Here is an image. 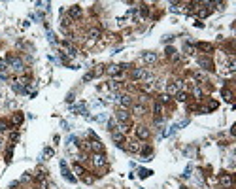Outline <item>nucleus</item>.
<instances>
[{
	"label": "nucleus",
	"instance_id": "nucleus-36",
	"mask_svg": "<svg viewBox=\"0 0 236 189\" xmlns=\"http://www.w3.org/2000/svg\"><path fill=\"white\" fill-rule=\"evenodd\" d=\"M215 108H217V102H215V100H212V102H210V106H208V110H215ZM208 110H206V112H208Z\"/></svg>",
	"mask_w": 236,
	"mask_h": 189
},
{
	"label": "nucleus",
	"instance_id": "nucleus-4",
	"mask_svg": "<svg viewBox=\"0 0 236 189\" xmlns=\"http://www.w3.org/2000/svg\"><path fill=\"white\" fill-rule=\"evenodd\" d=\"M81 15H83V9L80 8V6H70V9H68V17L70 19H81Z\"/></svg>",
	"mask_w": 236,
	"mask_h": 189
},
{
	"label": "nucleus",
	"instance_id": "nucleus-17",
	"mask_svg": "<svg viewBox=\"0 0 236 189\" xmlns=\"http://www.w3.org/2000/svg\"><path fill=\"white\" fill-rule=\"evenodd\" d=\"M111 138L117 144H125V134H123V132H111Z\"/></svg>",
	"mask_w": 236,
	"mask_h": 189
},
{
	"label": "nucleus",
	"instance_id": "nucleus-5",
	"mask_svg": "<svg viewBox=\"0 0 236 189\" xmlns=\"http://www.w3.org/2000/svg\"><path fill=\"white\" fill-rule=\"evenodd\" d=\"M115 117H117L119 123H129V121H130V114L127 112V110H123V108L115 112Z\"/></svg>",
	"mask_w": 236,
	"mask_h": 189
},
{
	"label": "nucleus",
	"instance_id": "nucleus-7",
	"mask_svg": "<svg viewBox=\"0 0 236 189\" xmlns=\"http://www.w3.org/2000/svg\"><path fill=\"white\" fill-rule=\"evenodd\" d=\"M136 136H138L140 140H148V138L151 136V132H149V129H148V127L140 125V127H136Z\"/></svg>",
	"mask_w": 236,
	"mask_h": 189
},
{
	"label": "nucleus",
	"instance_id": "nucleus-9",
	"mask_svg": "<svg viewBox=\"0 0 236 189\" xmlns=\"http://www.w3.org/2000/svg\"><path fill=\"white\" fill-rule=\"evenodd\" d=\"M219 183H221L225 189H230V187H232V178H230V174H221V176H219Z\"/></svg>",
	"mask_w": 236,
	"mask_h": 189
},
{
	"label": "nucleus",
	"instance_id": "nucleus-31",
	"mask_svg": "<svg viewBox=\"0 0 236 189\" xmlns=\"http://www.w3.org/2000/svg\"><path fill=\"white\" fill-rule=\"evenodd\" d=\"M138 174H140V178H148V176H151V170H140Z\"/></svg>",
	"mask_w": 236,
	"mask_h": 189
},
{
	"label": "nucleus",
	"instance_id": "nucleus-10",
	"mask_svg": "<svg viewBox=\"0 0 236 189\" xmlns=\"http://www.w3.org/2000/svg\"><path fill=\"white\" fill-rule=\"evenodd\" d=\"M89 146H91V149H93L95 153H102V149H104L102 142H100V140H96V138H93L91 142H89Z\"/></svg>",
	"mask_w": 236,
	"mask_h": 189
},
{
	"label": "nucleus",
	"instance_id": "nucleus-23",
	"mask_svg": "<svg viewBox=\"0 0 236 189\" xmlns=\"http://www.w3.org/2000/svg\"><path fill=\"white\" fill-rule=\"evenodd\" d=\"M153 112H155V117H159V115L163 114V106H161V102H157V104H155V108H153Z\"/></svg>",
	"mask_w": 236,
	"mask_h": 189
},
{
	"label": "nucleus",
	"instance_id": "nucleus-39",
	"mask_svg": "<svg viewBox=\"0 0 236 189\" xmlns=\"http://www.w3.org/2000/svg\"><path fill=\"white\" fill-rule=\"evenodd\" d=\"M0 146H2V142H0Z\"/></svg>",
	"mask_w": 236,
	"mask_h": 189
},
{
	"label": "nucleus",
	"instance_id": "nucleus-27",
	"mask_svg": "<svg viewBox=\"0 0 236 189\" xmlns=\"http://www.w3.org/2000/svg\"><path fill=\"white\" fill-rule=\"evenodd\" d=\"M166 55H168V57H172V59H176V57H178L176 51H174V47H168V49H166Z\"/></svg>",
	"mask_w": 236,
	"mask_h": 189
},
{
	"label": "nucleus",
	"instance_id": "nucleus-19",
	"mask_svg": "<svg viewBox=\"0 0 236 189\" xmlns=\"http://www.w3.org/2000/svg\"><path fill=\"white\" fill-rule=\"evenodd\" d=\"M89 38H91V42L98 40L100 38V30L98 28H91V30H89Z\"/></svg>",
	"mask_w": 236,
	"mask_h": 189
},
{
	"label": "nucleus",
	"instance_id": "nucleus-2",
	"mask_svg": "<svg viewBox=\"0 0 236 189\" xmlns=\"http://www.w3.org/2000/svg\"><path fill=\"white\" fill-rule=\"evenodd\" d=\"M117 102L121 104L123 110H127V108L132 106V96L130 95H117Z\"/></svg>",
	"mask_w": 236,
	"mask_h": 189
},
{
	"label": "nucleus",
	"instance_id": "nucleus-30",
	"mask_svg": "<svg viewBox=\"0 0 236 189\" xmlns=\"http://www.w3.org/2000/svg\"><path fill=\"white\" fill-rule=\"evenodd\" d=\"M198 15L200 17H208L210 15V9H198Z\"/></svg>",
	"mask_w": 236,
	"mask_h": 189
},
{
	"label": "nucleus",
	"instance_id": "nucleus-13",
	"mask_svg": "<svg viewBox=\"0 0 236 189\" xmlns=\"http://www.w3.org/2000/svg\"><path fill=\"white\" fill-rule=\"evenodd\" d=\"M198 64L202 66V68H206V70H213V62H212V59H208V57H200V59H198Z\"/></svg>",
	"mask_w": 236,
	"mask_h": 189
},
{
	"label": "nucleus",
	"instance_id": "nucleus-15",
	"mask_svg": "<svg viewBox=\"0 0 236 189\" xmlns=\"http://www.w3.org/2000/svg\"><path fill=\"white\" fill-rule=\"evenodd\" d=\"M23 119H25V115L21 114V112H17V114H13V117H12V123H13L15 127H19L21 123H23Z\"/></svg>",
	"mask_w": 236,
	"mask_h": 189
},
{
	"label": "nucleus",
	"instance_id": "nucleus-22",
	"mask_svg": "<svg viewBox=\"0 0 236 189\" xmlns=\"http://www.w3.org/2000/svg\"><path fill=\"white\" fill-rule=\"evenodd\" d=\"M198 47L202 49V51H212L213 47H212V43H206V42H200L198 43Z\"/></svg>",
	"mask_w": 236,
	"mask_h": 189
},
{
	"label": "nucleus",
	"instance_id": "nucleus-37",
	"mask_svg": "<svg viewBox=\"0 0 236 189\" xmlns=\"http://www.w3.org/2000/svg\"><path fill=\"white\" fill-rule=\"evenodd\" d=\"M140 151H142V155H151V148H144Z\"/></svg>",
	"mask_w": 236,
	"mask_h": 189
},
{
	"label": "nucleus",
	"instance_id": "nucleus-20",
	"mask_svg": "<svg viewBox=\"0 0 236 189\" xmlns=\"http://www.w3.org/2000/svg\"><path fill=\"white\" fill-rule=\"evenodd\" d=\"M74 172H76V174H77V176H81V178H83V176H85V174H87V172H85V170H83V166H81V164H80V163H76V164H74Z\"/></svg>",
	"mask_w": 236,
	"mask_h": 189
},
{
	"label": "nucleus",
	"instance_id": "nucleus-14",
	"mask_svg": "<svg viewBox=\"0 0 236 189\" xmlns=\"http://www.w3.org/2000/svg\"><path fill=\"white\" fill-rule=\"evenodd\" d=\"M106 72H108L110 76H117V74L121 72V66H119V64H110L108 68H106Z\"/></svg>",
	"mask_w": 236,
	"mask_h": 189
},
{
	"label": "nucleus",
	"instance_id": "nucleus-28",
	"mask_svg": "<svg viewBox=\"0 0 236 189\" xmlns=\"http://www.w3.org/2000/svg\"><path fill=\"white\" fill-rule=\"evenodd\" d=\"M195 80H198V81H206V76L202 74V72H197V74H195Z\"/></svg>",
	"mask_w": 236,
	"mask_h": 189
},
{
	"label": "nucleus",
	"instance_id": "nucleus-25",
	"mask_svg": "<svg viewBox=\"0 0 236 189\" xmlns=\"http://www.w3.org/2000/svg\"><path fill=\"white\" fill-rule=\"evenodd\" d=\"M8 129V121L6 119H0V132H4Z\"/></svg>",
	"mask_w": 236,
	"mask_h": 189
},
{
	"label": "nucleus",
	"instance_id": "nucleus-29",
	"mask_svg": "<svg viewBox=\"0 0 236 189\" xmlns=\"http://www.w3.org/2000/svg\"><path fill=\"white\" fill-rule=\"evenodd\" d=\"M93 77H95V72H89V74H85V76H83V81H91Z\"/></svg>",
	"mask_w": 236,
	"mask_h": 189
},
{
	"label": "nucleus",
	"instance_id": "nucleus-21",
	"mask_svg": "<svg viewBox=\"0 0 236 189\" xmlns=\"http://www.w3.org/2000/svg\"><path fill=\"white\" fill-rule=\"evenodd\" d=\"M221 95H223V98H225L227 102H232V93L229 91V89H223V91H221Z\"/></svg>",
	"mask_w": 236,
	"mask_h": 189
},
{
	"label": "nucleus",
	"instance_id": "nucleus-26",
	"mask_svg": "<svg viewBox=\"0 0 236 189\" xmlns=\"http://www.w3.org/2000/svg\"><path fill=\"white\" fill-rule=\"evenodd\" d=\"M193 95H195V98H198V100L202 98V91H200L198 87H195V89H193Z\"/></svg>",
	"mask_w": 236,
	"mask_h": 189
},
{
	"label": "nucleus",
	"instance_id": "nucleus-6",
	"mask_svg": "<svg viewBox=\"0 0 236 189\" xmlns=\"http://www.w3.org/2000/svg\"><path fill=\"white\" fill-rule=\"evenodd\" d=\"M179 87H182V81H170V83L166 85L168 96H170V95H178V93H179Z\"/></svg>",
	"mask_w": 236,
	"mask_h": 189
},
{
	"label": "nucleus",
	"instance_id": "nucleus-12",
	"mask_svg": "<svg viewBox=\"0 0 236 189\" xmlns=\"http://www.w3.org/2000/svg\"><path fill=\"white\" fill-rule=\"evenodd\" d=\"M93 164L95 166H104L106 164V157H104L102 153H95L93 155Z\"/></svg>",
	"mask_w": 236,
	"mask_h": 189
},
{
	"label": "nucleus",
	"instance_id": "nucleus-38",
	"mask_svg": "<svg viewBox=\"0 0 236 189\" xmlns=\"http://www.w3.org/2000/svg\"><path fill=\"white\" fill-rule=\"evenodd\" d=\"M17 138H19V132H13V134H12V140H13V142H15V140H17Z\"/></svg>",
	"mask_w": 236,
	"mask_h": 189
},
{
	"label": "nucleus",
	"instance_id": "nucleus-3",
	"mask_svg": "<svg viewBox=\"0 0 236 189\" xmlns=\"http://www.w3.org/2000/svg\"><path fill=\"white\" fill-rule=\"evenodd\" d=\"M130 77H132V80H145V77H149V74H148V70H144V68H134L130 72Z\"/></svg>",
	"mask_w": 236,
	"mask_h": 189
},
{
	"label": "nucleus",
	"instance_id": "nucleus-32",
	"mask_svg": "<svg viewBox=\"0 0 236 189\" xmlns=\"http://www.w3.org/2000/svg\"><path fill=\"white\" fill-rule=\"evenodd\" d=\"M51 155H53V149H51V148H46V149H43V157H51Z\"/></svg>",
	"mask_w": 236,
	"mask_h": 189
},
{
	"label": "nucleus",
	"instance_id": "nucleus-8",
	"mask_svg": "<svg viewBox=\"0 0 236 189\" xmlns=\"http://www.w3.org/2000/svg\"><path fill=\"white\" fill-rule=\"evenodd\" d=\"M142 61H144L145 64H155V62H157V53H153V51H145V53L142 55Z\"/></svg>",
	"mask_w": 236,
	"mask_h": 189
},
{
	"label": "nucleus",
	"instance_id": "nucleus-11",
	"mask_svg": "<svg viewBox=\"0 0 236 189\" xmlns=\"http://www.w3.org/2000/svg\"><path fill=\"white\" fill-rule=\"evenodd\" d=\"M61 170H62V176H64L68 182H76V178L70 174V170H68V166H66V163H64V161H61Z\"/></svg>",
	"mask_w": 236,
	"mask_h": 189
},
{
	"label": "nucleus",
	"instance_id": "nucleus-16",
	"mask_svg": "<svg viewBox=\"0 0 236 189\" xmlns=\"http://www.w3.org/2000/svg\"><path fill=\"white\" fill-rule=\"evenodd\" d=\"M127 149L130 151V153H138L142 148H140V144L138 142H129V146H127Z\"/></svg>",
	"mask_w": 236,
	"mask_h": 189
},
{
	"label": "nucleus",
	"instance_id": "nucleus-34",
	"mask_svg": "<svg viewBox=\"0 0 236 189\" xmlns=\"http://www.w3.org/2000/svg\"><path fill=\"white\" fill-rule=\"evenodd\" d=\"M83 182H85V183H93L95 178H93V176H83Z\"/></svg>",
	"mask_w": 236,
	"mask_h": 189
},
{
	"label": "nucleus",
	"instance_id": "nucleus-18",
	"mask_svg": "<svg viewBox=\"0 0 236 189\" xmlns=\"http://www.w3.org/2000/svg\"><path fill=\"white\" fill-rule=\"evenodd\" d=\"M132 112L136 114V115H144L145 114V108L142 104H132Z\"/></svg>",
	"mask_w": 236,
	"mask_h": 189
},
{
	"label": "nucleus",
	"instance_id": "nucleus-24",
	"mask_svg": "<svg viewBox=\"0 0 236 189\" xmlns=\"http://www.w3.org/2000/svg\"><path fill=\"white\" fill-rule=\"evenodd\" d=\"M176 96H178V100H179V102H187V98H189V96H187V93H178Z\"/></svg>",
	"mask_w": 236,
	"mask_h": 189
},
{
	"label": "nucleus",
	"instance_id": "nucleus-35",
	"mask_svg": "<svg viewBox=\"0 0 236 189\" xmlns=\"http://www.w3.org/2000/svg\"><path fill=\"white\" fill-rule=\"evenodd\" d=\"M159 100H161V102H164V104H166V102H168V100H170V96H168V95H161V96H159Z\"/></svg>",
	"mask_w": 236,
	"mask_h": 189
},
{
	"label": "nucleus",
	"instance_id": "nucleus-33",
	"mask_svg": "<svg viewBox=\"0 0 236 189\" xmlns=\"http://www.w3.org/2000/svg\"><path fill=\"white\" fill-rule=\"evenodd\" d=\"M140 13H142V15H148V13H149L148 6H140Z\"/></svg>",
	"mask_w": 236,
	"mask_h": 189
},
{
	"label": "nucleus",
	"instance_id": "nucleus-1",
	"mask_svg": "<svg viewBox=\"0 0 236 189\" xmlns=\"http://www.w3.org/2000/svg\"><path fill=\"white\" fill-rule=\"evenodd\" d=\"M6 62L12 66L15 72H21V70L25 68V66H23V61H21L19 57H13V55H12V57H8V59H6Z\"/></svg>",
	"mask_w": 236,
	"mask_h": 189
}]
</instances>
